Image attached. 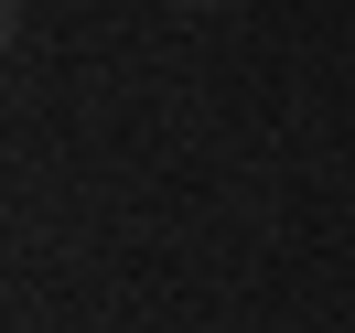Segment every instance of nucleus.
Returning a JSON list of instances; mask_svg holds the SVG:
<instances>
[{
	"label": "nucleus",
	"mask_w": 355,
	"mask_h": 333,
	"mask_svg": "<svg viewBox=\"0 0 355 333\" xmlns=\"http://www.w3.org/2000/svg\"><path fill=\"white\" fill-rule=\"evenodd\" d=\"M183 11H226V0H183Z\"/></svg>",
	"instance_id": "1"
}]
</instances>
